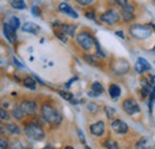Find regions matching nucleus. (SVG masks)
I'll use <instances>...</instances> for the list:
<instances>
[{"label": "nucleus", "instance_id": "20", "mask_svg": "<svg viewBox=\"0 0 155 149\" xmlns=\"http://www.w3.org/2000/svg\"><path fill=\"white\" fill-rule=\"evenodd\" d=\"M11 5L13 8L16 10H24L25 8V2L24 0H12L11 1Z\"/></svg>", "mask_w": 155, "mask_h": 149}, {"label": "nucleus", "instance_id": "31", "mask_svg": "<svg viewBox=\"0 0 155 149\" xmlns=\"http://www.w3.org/2000/svg\"><path fill=\"white\" fill-rule=\"evenodd\" d=\"M31 12H32V15H34L35 17H39V16H41V11H39L38 6H32Z\"/></svg>", "mask_w": 155, "mask_h": 149}, {"label": "nucleus", "instance_id": "41", "mask_svg": "<svg viewBox=\"0 0 155 149\" xmlns=\"http://www.w3.org/2000/svg\"><path fill=\"white\" fill-rule=\"evenodd\" d=\"M116 35H117V36H118V37L124 38V34H123L122 31H117V32H116Z\"/></svg>", "mask_w": 155, "mask_h": 149}, {"label": "nucleus", "instance_id": "22", "mask_svg": "<svg viewBox=\"0 0 155 149\" xmlns=\"http://www.w3.org/2000/svg\"><path fill=\"white\" fill-rule=\"evenodd\" d=\"M8 24L15 29V30H17V29H19V26H20V22H19V19L17 18V17H11L10 18V22H8Z\"/></svg>", "mask_w": 155, "mask_h": 149}, {"label": "nucleus", "instance_id": "37", "mask_svg": "<svg viewBox=\"0 0 155 149\" xmlns=\"http://www.w3.org/2000/svg\"><path fill=\"white\" fill-rule=\"evenodd\" d=\"M78 135H79V137H80V141H81L82 143H85V136H84L82 131L80 130V129H78Z\"/></svg>", "mask_w": 155, "mask_h": 149}, {"label": "nucleus", "instance_id": "2", "mask_svg": "<svg viewBox=\"0 0 155 149\" xmlns=\"http://www.w3.org/2000/svg\"><path fill=\"white\" fill-rule=\"evenodd\" d=\"M130 35L134 38L137 39H146V38L150 37L153 34V30L149 25H142V24H135L131 25L129 29Z\"/></svg>", "mask_w": 155, "mask_h": 149}, {"label": "nucleus", "instance_id": "3", "mask_svg": "<svg viewBox=\"0 0 155 149\" xmlns=\"http://www.w3.org/2000/svg\"><path fill=\"white\" fill-rule=\"evenodd\" d=\"M24 132L28 136V138L32 140V141H42L44 138V131L42 129V127L37 123H30L28 125H25Z\"/></svg>", "mask_w": 155, "mask_h": 149}, {"label": "nucleus", "instance_id": "38", "mask_svg": "<svg viewBox=\"0 0 155 149\" xmlns=\"http://www.w3.org/2000/svg\"><path fill=\"white\" fill-rule=\"evenodd\" d=\"M13 62H15V63H16V66H18L19 68H24V66H23V65H20V62L17 60V58H13Z\"/></svg>", "mask_w": 155, "mask_h": 149}, {"label": "nucleus", "instance_id": "19", "mask_svg": "<svg viewBox=\"0 0 155 149\" xmlns=\"http://www.w3.org/2000/svg\"><path fill=\"white\" fill-rule=\"evenodd\" d=\"M23 82H24V86L28 87L29 90H36V81L31 76H26Z\"/></svg>", "mask_w": 155, "mask_h": 149}, {"label": "nucleus", "instance_id": "1", "mask_svg": "<svg viewBox=\"0 0 155 149\" xmlns=\"http://www.w3.org/2000/svg\"><path fill=\"white\" fill-rule=\"evenodd\" d=\"M41 113H42L43 119H44L47 123L51 124V125H58V124L61 123V121H62L61 113H60L55 108H53L51 105H49V104H43V105H42V108H41Z\"/></svg>", "mask_w": 155, "mask_h": 149}, {"label": "nucleus", "instance_id": "28", "mask_svg": "<svg viewBox=\"0 0 155 149\" xmlns=\"http://www.w3.org/2000/svg\"><path fill=\"white\" fill-rule=\"evenodd\" d=\"M0 149H8V142L6 138L0 136Z\"/></svg>", "mask_w": 155, "mask_h": 149}, {"label": "nucleus", "instance_id": "15", "mask_svg": "<svg viewBox=\"0 0 155 149\" xmlns=\"http://www.w3.org/2000/svg\"><path fill=\"white\" fill-rule=\"evenodd\" d=\"M75 30H77V26L73 24H63L61 26V32H63L64 35L71 36V37H73L75 35Z\"/></svg>", "mask_w": 155, "mask_h": 149}, {"label": "nucleus", "instance_id": "24", "mask_svg": "<svg viewBox=\"0 0 155 149\" xmlns=\"http://www.w3.org/2000/svg\"><path fill=\"white\" fill-rule=\"evenodd\" d=\"M58 94L64 99V100H68V101H72L73 100V94L71 92H64V91H60Z\"/></svg>", "mask_w": 155, "mask_h": 149}, {"label": "nucleus", "instance_id": "10", "mask_svg": "<svg viewBox=\"0 0 155 149\" xmlns=\"http://www.w3.org/2000/svg\"><path fill=\"white\" fill-rule=\"evenodd\" d=\"M2 31H4V35L5 37L8 39L10 43H13L16 42L17 39V35H16V30L8 24V23H5L4 24V28H2Z\"/></svg>", "mask_w": 155, "mask_h": 149}, {"label": "nucleus", "instance_id": "23", "mask_svg": "<svg viewBox=\"0 0 155 149\" xmlns=\"http://www.w3.org/2000/svg\"><path fill=\"white\" fill-rule=\"evenodd\" d=\"M105 113H106V116H107V118H109V119H112V118H114V116L116 114V110H115L114 108L106 106V108H105Z\"/></svg>", "mask_w": 155, "mask_h": 149}, {"label": "nucleus", "instance_id": "18", "mask_svg": "<svg viewBox=\"0 0 155 149\" xmlns=\"http://www.w3.org/2000/svg\"><path fill=\"white\" fill-rule=\"evenodd\" d=\"M12 116L16 118V119H23L24 118V116H25V113L23 112L21 110V108H20V105H16L15 108H13V110H12Z\"/></svg>", "mask_w": 155, "mask_h": 149}, {"label": "nucleus", "instance_id": "42", "mask_svg": "<svg viewBox=\"0 0 155 149\" xmlns=\"http://www.w3.org/2000/svg\"><path fill=\"white\" fill-rule=\"evenodd\" d=\"M64 149H74L72 146H67V147H64Z\"/></svg>", "mask_w": 155, "mask_h": 149}, {"label": "nucleus", "instance_id": "6", "mask_svg": "<svg viewBox=\"0 0 155 149\" xmlns=\"http://www.w3.org/2000/svg\"><path fill=\"white\" fill-rule=\"evenodd\" d=\"M123 110L127 112L128 114H136L140 112V106L138 104L136 103L135 99H131V98H128L123 101Z\"/></svg>", "mask_w": 155, "mask_h": 149}, {"label": "nucleus", "instance_id": "16", "mask_svg": "<svg viewBox=\"0 0 155 149\" xmlns=\"http://www.w3.org/2000/svg\"><path fill=\"white\" fill-rule=\"evenodd\" d=\"M109 94H110V97L114 98V99L118 98V97L120 95V87H119L118 85H116V84L110 85V87H109Z\"/></svg>", "mask_w": 155, "mask_h": 149}, {"label": "nucleus", "instance_id": "33", "mask_svg": "<svg viewBox=\"0 0 155 149\" xmlns=\"http://www.w3.org/2000/svg\"><path fill=\"white\" fill-rule=\"evenodd\" d=\"M78 4H80V5H84V6H86V5H91L92 2H93V0H75Z\"/></svg>", "mask_w": 155, "mask_h": 149}, {"label": "nucleus", "instance_id": "21", "mask_svg": "<svg viewBox=\"0 0 155 149\" xmlns=\"http://www.w3.org/2000/svg\"><path fill=\"white\" fill-rule=\"evenodd\" d=\"M92 91H94L96 93H98L99 95L104 92V87L101 86V84L100 82H98V81H96V82H93L92 84Z\"/></svg>", "mask_w": 155, "mask_h": 149}, {"label": "nucleus", "instance_id": "39", "mask_svg": "<svg viewBox=\"0 0 155 149\" xmlns=\"http://www.w3.org/2000/svg\"><path fill=\"white\" fill-rule=\"evenodd\" d=\"M6 131V129H5V127H4V124H2V122L0 121V134H4Z\"/></svg>", "mask_w": 155, "mask_h": 149}, {"label": "nucleus", "instance_id": "11", "mask_svg": "<svg viewBox=\"0 0 155 149\" xmlns=\"http://www.w3.org/2000/svg\"><path fill=\"white\" fill-rule=\"evenodd\" d=\"M58 10H60L62 13H64V15L72 17V18H78V17H79L77 11H75L71 5H68V4H66V2H61V4L58 5Z\"/></svg>", "mask_w": 155, "mask_h": 149}, {"label": "nucleus", "instance_id": "13", "mask_svg": "<svg viewBox=\"0 0 155 149\" xmlns=\"http://www.w3.org/2000/svg\"><path fill=\"white\" fill-rule=\"evenodd\" d=\"M90 131H91V134L94 135V136H101V135L105 132V124H104V122H103V121H99L97 123L92 124V125L90 127Z\"/></svg>", "mask_w": 155, "mask_h": 149}, {"label": "nucleus", "instance_id": "29", "mask_svg": "<svg viewBox=\"0 0 155 149\" xmlns=\"http://www.w3.org/2000/svg\"><path fill=\"white\" fill-rule=\"evenodd\" d=\"M122 15H123L122 17L125 22H131L134 19V13H122Z\"/></svg>", "mask_w": 155, "mask_h": 149}, {"label": "nucleus", "instance_id": "26", "mask_svg": "<svg viewBox=\"0 0 155 149\" xmlns=\"http://www.w3.org/2000/svg\"><path fill=\"white\" fill-rule=\"evenodd\" d=\"M0 119H4V121H8L10 119V114L2 108H0Z\"/></svg>", "mask_w": 155, "mask_h": 149}, {"label": "nucleus", "instance_id": "34", "mask_svg": "<svg viewBox=\"0 0 155 149\" xmlns=\"http://www.w3.org/2000/svg\"><path fill=\"white\" fill-rule=\"evenodd\" d=\"M85 15H86V17H87L88 19H92V20L96 19V17H94V12H93V11H87Z\"/></svg>", "mask_w": 155, "mask_h": 149}, {"label": "nucleus", "instance_id": "25", "mask_svg": "<svg viewBox=\"0 0 155 149\" xmlns=\"http://www.w3.org/2000/svg\"><path fill=\"white\" fill-rule=\"evenodd\" d=\"M105 147H106V149H119L117 142L116 141H112V140H109V141L105 143Z\"/></svg>", "mask_w": 155, "mask_h": 149}, {"label": "nucleus", "instance_id": "44", "mask_svg": "<svg viewBox=\"0 0 155 149\" xmlns=\"http://www.w3.org/2000/svg\"><path fill=\"white\" fill-rule=\"evenodd\" d=\"M43 149H49V148H43Z\"/></svg>", "mask_w": 155, "mask_h": 149}, {"label": "nucleus", "instance_id": "4", "mask_svg": "<svg viewBox=\"0 0 155 149\" xmlns=\"http://www.w3.org/2000/svg\"><path fill=\"white\" fill-rule=\"evenodd\" d=\"M77 42L78 44L84 49V50H91L94 45H96V41L94 38L91 36V34L82 31L77 35Z\"/></svg>", "mask_w": 155, "mask_h": 149}, {"label": "nucleus", "instance_id": "14", "mask_svg": "<svg viewBox=\"0 0 155 149\" xmlns=\"http://www.w3.org/2000/svg\"><path fill=\"white\" fill-rule=\"evenodd\" d=\"M135 149H154V143L147 137H142L135 144Z\"/></svg>", "mask_w": 155, "mask_h": 149}, {"label": "nucleus", "instance_id": "7", "mask_svg": "<svg viewBox=\"0 0 155 149\" xmlns=\"http://www.w3.org/2000/svg\"><path fill=\"white\" fill-rule=\"evenodd\" d=\"M111 128L118 135H124V134H127L129 131L128 124L122 119H114L112 123H111Z\"/></svg>", "mask_w": 155, "mask_h": 149}, {"label": "nucleus", "instance_id": "36", "mask_svg": "<svg viewBox=\"0 0 155 149\" xmlns=\"http://www.w3.org/2000/svg\"><path fill=\"white\" fill-rule=\"evenodd\" d=\"M58 37L60 38V39H61L63 43H66V42H67V38H66V36H64V34H63V32H58Z\"/></svg>", "mask_w": 155, "mask_h": 149}, {"label": "nucleus", "instance_id": "30", "mask_svg": "<svg viewBox=\"0 0 155 149\" xmlns=\"http://www.w3.org/2000/svg\"><path fill=\"white\" fill-rule=\"evenodd\" d=\"M155 100V86L153 87V90L150 91V103H149V109L152 110V106H153V103Z\"/></svg>", "mask_w": 155, "mask_h": 149}, {"label": "nucleus", "instance_id": "27", "mask_svg": "<svg viewBox=\"0 0 155 149\" xmlns=\"http://www.w3.org/2000/svg\"><path fill=\"white\" fill-rule=\"evenodd\" d=\"M87 109H88V111H91L92 113H96L99 110V106H98L96 103H90L87 105Z\"/></svg>", "mask_w": 155, "mask_h": 149}, {"label": "nucleus", "instance_id": "17", "mask_svg": "<svg viewBox=\"0 0 155 149\" xmlns=\"http://www.w3.org/2000/svg\"><path fill=\"white\" fill-rule=\"evenodd\" d=\"M5 129H6L7 132H10L11 135H19L20 134V128L17 124H15V123H8L5 127Z\"/></svg>", "mask_w": 155, "mask_h": 149}, {"label": "nucleus", "instance_id": "12", "mask_svg": "<svg viewBox=\"0 0 155 149\" xmlns=\"http://www.w3.org/2000/svg\"><path fill=\"white\" fill-rule=\"evenodd\" d=\"M21 30L24 32H29V34H32V35H37L41 31V28L36 23H32V22H26L25 24H23L21 26Z\"/></svg>", "mask_w": 155, "mask_h": 149}, {"label": "nucleus", "instance_id": "32", "mask_svg": "<svg viewBox=\"0 0 155 149\" xmlns=\"http://www.w3.org/2000/svg\"><path fill=\"white\" fill-rule=\"evenodd\" d=\"M84 58L90 63V65H96V61H94V58H93V56H88L87 54L84 56Z\"/></svg>", "mask_w": 155, "mask_h": 149}, {"label": "nucleus", "instance_id": "43", "mask_svg": "<svg viewBox=\"0 0 155 149\" xmlns=\"http://www.w3.org/2000/svg\"><path fill=\"white\" fill-rule=\"evenodd\" d=\"M86 149H91V148H90V147H86Z\"/></svg>", "mask_w": 155, "mask_h": 149}, {"label": "nucleus", "instance_id": "9", "mask_svg": "<svg viewBox=\"0 0 155 149\" xmlns=\"http://www.w3.org/2000/svg\"><path fill=\"white\" fill-rule=\"evenodd\" d=\"M150 68H152L150 63L146 58H143V57L137 58V62H136L135 65V71L138 74H142V73H144L147 71H150Z\"/></svg>", "mask_w": 155, "mask_h": 149}, {"label": "nucleus", "instance_id": "5", "mask_svg": "<svg viewBox=\"0 0 155 149\" xmlns=\"http://www.w3.org/2000/svg\"><path fill=\"white\" fill-rule=\"evenodd\" d=\"M100 19H101V22L106 23L107 25H115V24H117V23L119 22L120 15H119L118 11L111 8V10H107L106 12H104V13L100 16Z\"/></svg>", "mask_w": 155, "mask_h": 149}, {"label": "nucleus", "instance_id": "35", "mask_svg": "<svg viewBox=\"0 0 155 149\" xmlns=\"http://www.w3.org/2000/svg\"><path fill=\"white\" fill-rule=\"evenodd\" d=\"M116 4L120 7H124L128 4V0H116Z\"/></svg>", "mask_w": 155, "mask_h": 149}, {"label": "nucleus", "instance_id": "8", "mask_svg": "<svg viewBox=\"0 0 155 149\" xmlns=\"http://www.w3.org/2000/svg\"><path fill=\"white\" fill-rule=\"evenodd\" d=\"M20 108L25 114H29V116H32L37 112V104L34 100H24L20 104Z\"/></svg>", "mask_w": 155, "mask_h": 149}, {"label": "nucleus", "instance_id": "40", "mask_svg": "<svg viewBox=\"0 0 155 149\" xmlns=\"http://www.w3.org/2000/svg\"><path fill=\"white\" fill-rule=\"evenodd\" d=\"M88 95H91V97H99V94L96 93V92L92 91V90H91V92H88Z\"/></svg>", "mask_w": 155, "mask_h": 149}]
</instances>
